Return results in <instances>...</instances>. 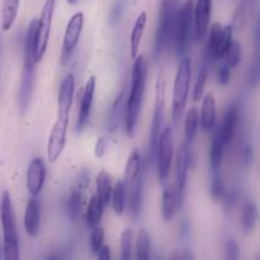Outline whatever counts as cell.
Instances as JSON below:
<instances>
[{"mask_svg":"<svg viewBox=\"0 0 260 260\" xmlns=\"http://www.w3.org/2000/svg\"><path fill=\"white\" fill-rule=\"evenodd\" d=\"M107 147V142L104 141L103 137H99L96 140V145H95V156L96 157H102L104 155V151H106Z\"/></svg>","mask_w":260,"mask_h":260,"instance_id":"cell-43","label":"cell"},{"mask_svg":"<svg viewBox=\"0 0 260 260\" xmlns=\"http://www.w3.org/2000/svg\"><path fill=\"white\" fill-rule=\"evenodd\" d=\"M0 260H2V244H0Z\"/></svg>","mask_w":260,"mask_h":260,"instance_id":"cell-50","label":"cell"},{"mask_svg":"<svg viewBox=\"0 0 260 260\" xmlns=\"http://www.w3.org/2000/svg\"><path fill=\"white\" fill-rule=\"evenodd\" d=\"M66 2H68L70 5H75L79 0H66Z\"/></svg>","mask_w":260,"mask_h":260,"instance_id":"cell-49","label":"cell"},{"mask_svg":"<svg viewBox=\"0 0 260 260\" xmlns=\"http://www.w3.org/2000/svg\"><path fill=\"white\" fill-rule=\"evenodd\" d=\"M103 211L104 205L102 203V201L99 200L98 196L94 194L93 197L90 198V201H89V205L85 213L86 223H88L91 229L99 226V222H101L102 217H103Z\"/></svg>","mask_w":260,"mask_h":260,"instance_id":"cell-26","label":"cell"},{"mask_svg":"<svg viewBox=\"0 0 260 260\" xmlns=\"http://www.w3.org/2000/svg\"><path fill=\"white\" fill-rule=\"evenodd\" d=\"M178 260H196L194 258V254L190 249H185L179 256H178Z\"/></svg>","mask_w":260,"mask_h":260,"instance_id":"cell-45","label":"cell"},{"mask_svg":"<svg viewBox=\"0 0 260 260\" xmlns=\"http://www.w3.org/2000/svg\"><path fill=\"white\" fill-rule=\"evenodd\" d=\"M69 119L56 118L52 129L50 132L47 142V160L48 162L57 161L66 145V134H68Z\"/></svg>","mask_w":260,"mask_h":260,"instance_id":"cell-11","label":"cell"},{"mask_svg":"<svg viewBox=\"0 0 260 260\" xmlns=\"http://www.w3.org/2000/svg\"><path fill=\"white\" fill-rule=\"evenodd\" d=\"M238 111H236L234 107H231V108H229L228 111H226L222 124H221V127L218 128L221 140H222L225 146L230 144V142L233 141L234 136H235V129L236 126H238Z\"/></svg>","mask_w":260,"mask_h":260,"instance_id":"cell-24","label":"cell"},{"mask_svg":"<svg viewBox=\"0 0 260 260\" xmlns=\"http://www.w3.org/2000/svg\"><path fill=\"white\" fill-rule=\"evenodd\" d=\"M200 123L203 131H212L216 124V99L212 93H207L202 99Z\"/></svg>","mask_w":260,"mask_h":260,"instance_id":"cell-18","label":"cell"},{"mask_svg":"<svg viewBox=\"0 0 260 260\" xmlns=\"http://www.w3.org/2000/svg\"><path fill=\"white\" fill-rule=\"evenodd\" d=\"M173 157H174V141H173V129L170 127L162 128L157 141L155 160H156L157 178L161 183L169 177L172 169Z\"/></svg>","mask_w":260,"mask_h":260,"instance_id":"cell-8","label":"cell"},{"mask_svg":"<svg viewBox=\"0 0 260 260\" xmlns=\"http://www.w3.org/2000/svg\"><path fill=\"white\" fill-rule=\"evenodd\" d=\"M23 73H22V83H20L19 90V107L22 112L27 109L29 103L30 94H32L33 83H35V60L32 56H23Z\"/></svg>","mask_w":260,"mask_h":260,"instance_id":"cell-14","label":"cell"},{"mask_svg":"<svg viewBox=\"0 0 260 260\" xmlns=\"http://www.w3.org/2000/svg\"><path fill=\"white\" fill-rule=\"evenodd\" d=\"M46 180V165L41 157L30 160L27 168V189L32 197H37Z\"/></svg>","mask_w":260,"mask_h":260,"instance_id":"cell-15","label":"cell"},{"mask_svg":"<svg viewBox=\"0 0 260 260\" xmlns=\"http://www.w3.org/2000/svg\"><path fill=\"white\" fill-rule=\"evenodd\" d=\"M178 256H179V254H178V253H174V254H173L172 256H170V259H169V260H178Z\"/></svg>","mask_w":260,"mask_h":260,"instance_id":"cell-48","label":"cell"},{"mask_svg":"<svg viewBox=\"0 0 260 260\" xmlns=\"http://www.w3.org/2000/svg\"><path fill=\"white\" fill-rule=\"evenodd\" d=\"M225 260H240V249L234 239H230L226 243Z\"/></svg>","mask_w":260,"mask_h":260,"instance_id":"cell-40","label":"cell"},{"mask_svg":"<svg viewBox=\"0 0 260 260\" xmlns=\"http://www.w3.org/2000/svg\"><path fill=\"white\" fill-rule=\"evenodd\" d=\"M104 246V229L101 226L93 228L90 235V250L93 254H98Z\"/></svg>","mask_w":260,"mask_h":260,"instance_id":"cell-39","label":"cell"},{"mask_svg":"<svg viewBox=\"0 0 260 260\" xmlns=\"http://www.w3.org/2000/svg\"><path fill=\"white\" fill-rule=\"evenodd\" d=\"M126 108V99H124V91H121L119 95H117L116 101H114L113 106H112L111 112H109V118H108V128L111 132H114L117 127L119 126V119H121L122 111Z\"/></svg>","mask_w":260,"mask_h":260,"instance_id":"cell-32","label":"cell"},{"mask_svg":"<svg viewBox=\"0 0 260 260\" xmlns=\"http://www.w3.org/2000/svg\"><path fill=\"white\" fill-rule=\"evenodd\" d=\"M84 27V14L83 12H78L70 18L66 25L65 33H63L62 48H61V60L65 63L75 51L80 40L81 32Z\"/></svg>","mask_w":260,"mask_h":260,"instance_id":"cell-9","label":"cell"},{"mask_svg":"<svg viewBox=\"0 0 260 260\" xmlns=\"http://www.w3.org/2000/svg\"><path fill=\"white\" fill-rule=\"evenodd\" d=\"M258 220V210L255 203L248 202L243 208L241 212V228L245 233H250L254 230Z\"/></svg>","mask_w":260,"mask_h":260,"instance_id":"cell-34","label":"cell"},{"mask_svg":"<svg viewBox=\"0 0 260 260\" xmlns=\"http://www.w3.org/2000/svg\"><path fill=\"white\" fill-rule=\"evenodd\" d=\"M24 230L30 238H36L41 226V202L37 197H32L27 202L24 211Z\"/></svg>","mask_w":260,"mask_h":260,"instance_id":"cell-17","label":"cell"},{"mask_svg":"<svg viewBox=\"0 0 260 260\" xmlns=\"http://www.w3.org/2000/svg\"><path fill=\"white\" fill-rule=\"evenodd\" d=\"M150 235L145 229H140L136 238V260H151Z\"/></svg>","mask_w":260,"mask_h":260,"instance_id":"cell-31","label":"cell"},{"mask_svg":"<svg viewBox=\"0 0 260 260\" xmlns=\"http://www.w3.org/2000/svg\"><path fill=\"white\" fill-rule=\"evenodd\" d=\"M111 201L114 213L116 215H122L124 212V208H126V187H124L122 180H118L113 185Z\"/></svg>","mask_w":260,"mask_h":260,"instance_id":"cell-30","label":"cell"},{"mask_svg":"<svg viewBox=\"0 0 260 260\" xmlns=\"http://www.w3.org/2000/svg\"><path fill=\"white\" fill-rule=\"evenodd\" d=\"M245 155H246L245 161L246 162H251V160H253V147H251V146L246 147V149H245Z\"/></svg>","mask_w":260,"mask_h":260,"instance_id":"cell-46","label":"cell"},{"mask_svg":"<svg viewBox=\"0 0 260 260\" xmlns=\"http://www.w3.org/2000/svg\"><path fill=\"white\" fill-rule=\"evenodd\" d=\"M193 0H185L183 7L178 10L172 43L178 55H184L189 47L193 36Z\"/></svg>","mask_w":260,"mask_h":260,"instance_id":"cell-5","label":"cell"},{"mask_svg":"<svg viewBox=\"0 0 260 260\" xmlns=\"http://www.w3.org/2000/svg\"><path fill=\"white\" fill-rule=\"evenodd\" d=\"M145 88H146V61L144 56L139 55L134 61L131 75V86L129 94L126 99V131L128 137L135 136L142 102H144Z\"/></svg>","mask_w":260,"mask_h":260,"instance_id":"cell-1","label":"cell"},{"mask_svg":"<svg viewBox=\"0 0 260 260\" xmlns=\"http://www.w3.org/2000/svg\"><path fill=\"white\" fill-rule=\"evenodd\" d=\"M74 93H75V78L73 74H68L61 83L57 96V118L70 119V111L73 107Z\"/></svg>","mask_w":260,"mask_h":260,"instance_id":"cell-13","label":"cell"},{"mask_svg":"<svg viewBox=\"0 0 260 260\" xmlns=\"http://www.w3.org/2000/svg\"><path fill=\"white\" fill-rule=\"evenodd\" d=\"M178 208H180L178 202L177 192H175L174 184H167L162 190L161 197V215L164 221H170L174 217Z\"/></svg>","mask_w":260,"mask_h":260,"instance_id":"cell-21","label":"cell"},{"mask_svg":"<svg viewBox=\"0 0 260 260\" xmlns=\"http://www.w3.org/2000/svg\"><path fill=\"white\" fill-rule=\"evenodd\" d=\"M207 78H208V70L207 66L202 65L198 70V75L197 79H196V84H194V89H193V102H198L202 99L203 93H205V86L206 83H207Z\"/></svg>","mask_w":260,"mask_h":260,"instance_id":"cell-37","label":"cell"},{"mask_svg":"<svg viewBox=\"0 0 260 260\" xmlns=\"http://www.w3.org/2000/svg\"><path fill=\"white\" fill-rule=\"evenodd\" d=\"M223 149H225V145H223L222 140H221L220 132H216L215 137L212 140V144L210 147V165L211 169L215 173H217L218 170L222 167V157H223Z\"/></svg>","mask_w":260,"mask_h":260,"instance_id":"cell-28","label":"cell"},{"mask_svg":"<svg viewBox=\"0 0 260 260\" xmlns=\"http://www.w3.org/2000/svg\"><path fill=\"white\" fill-rule=\"evenodd\" d=\"M142 173V160H141V154H140L139 149L132 150L131 155L128 156V160L126 162V167H124V174H123V184L124 187H131L132 184L136 183V180L139 179Z\"/></svg>","mask_w":260,"mask_h":260,"instance_id":"cell-19","label":"cell"},{"mask_svg":"<svg viewBox=\"0 0 260 260\" xmlns=\"http://www.w3.org/2000/svg\"><path fill=\"white\" fill-rule=\"evenodd\" d=\"M20 0H4L2 5V18H0V23H2V29L4 32L9 30L14 24L15 19H17L18 10H19Z\"/></svg>","mask_w":260,"mask_h":260,"instance_id":"cell-25","label":"cell"},{"mask_svg":"<svg viewBox=\"0 0 260 260\" xmlns=\"http://www.w3.org/2000/svg\"><path fill=\"white\" fill-rule=\"evenodd\" d=\"M221 32H222V25L218 22H215L210 27V35H208L207 47H206V55L211 60H216L217 56V48L218 43H220Z\"/></svg>","mask_w":260,"mask_h":260,"instance_id":"cell-33","label":"cell"},{"mask_svg":"<svg viewBox=\"0 0 260 260\" xmlns=\"http://www.w3.org/2000/svg\"><path fill=\"white\" fill-rule=\"evenodd\" d=\"M146 13L141 12L139 14V17L136 18V22H135L134 28H132L131 36H129V53H131V57L134 58V60L139 56L140 45H141L142 36H144L145 27H146Z\"/></svg>","mask_w":260,"mask_h":260,"instance_id":"cell-23","label":"cell"},{"mask_svg":"<svg viewBox=\"0 0 260 260\" xmlns=\"http://www.w3.org/2000/svg\"><path fill=\"white\" fill-rule=\"evenodd\" d=\"M179 10V0H161L160 2L159 19L154 38V55L159 58L165 48L172 43L175 20Z\"/></svg>","mask_w":260,"mask_h":260,"instance_id":"cell-3","label":"cell"},{"mask_svg":"<svg viewBox=\"0 0 260 260\" xmlns=\"http://www.w3.org/2000/svg\"><path fill=\"white\" fill-rule=\"evenodd\" d=\"M164 107H165V76L162 71H160L156 76L155 84V104H154V117H152L151 134H150V160L155 159L157 141L162 131V121H164Z\"/></svg>","mask_w":260,"mask_h":260,"instance_id":"cell-6","label":"cell"},{"mask_svg":"<svg viewBox=\"0 0 260 260\" xmlns=\"http://www.w3.org/2000/svg\"><path fill=\"white\" fill-rule=\"evenodd\" d=\"M225 193V185H223L222 179H221L218 175H216L213 178L212 183H211V196H212L215 200H220L221 197Z\"/></svg>","mask_w":260,"mask_h":260,"instance_id":"cell-41","label":"cell"},{"mask_svg":"<svg viewBox=\"0 0 260 260\" xmlns=\"http://www.w3.org/2000/svg\"><path fill=\"white\" fill-rule=\"evenodd\" d=\"M0 216L3 226V258L4 260H20L19 238L13 213L12 198L7 190L3 193Z\"/></svg>","mask_w":260,"mask_h":260,"instance_id":"cell-2","label":"cell"},{"mask_svg":"<svg viewBox=\"0 0 260 260\" xmlns=\"http://www.w3.org/2000/svg\"><path fill=\"white\" fill-rule=\"evenodd\" d=\"M46 260H61V258L57 255V254H51V255Z\"/></svg>","mask_w":260,"mask_h":260,"instance_id":"cell-47","label":"cell"},{"mask_svg":"<svg viewBox=\"0 0 260 260\" xmlns=\"http://www.w3.org/2000/svg\"><path fill=\"white\" fill-rule=\"evenodd\" d=\"M192 142L184 141L180 145L178 150L177 159H175V183L174 188L177 192L178 202L182 207L183 201L185 196V187H187V178L188 170H189V161H188V152H189V146Z\"/></svg>","mask_w":260,"mask_h":260,"instance_id":"cell-10","label":"cell"},{"mask_svg":"<svg viewBox=\"0 0 260 260\" xmlns=\"http://www.w3.org/2000/svg\"><path fill=\"white\" fill-rule=\"evenodd\" d=\"M94 94H95V76H90L88 79V81H86L85 88H84L83 91V96H81L80 109H79L78 121H76V129L79 132L88 123V119L90 117L91 107H93Z\"/></svg>","mask_w":260,"mask_h":260,"instance_id":"cell-16","label":"cell"},{"mask_svg":"<svg viewBox=\"0 0 260 260\" xmlns=\"http://www.w3.org/2000/svg\"><path fill=\"white\" fill-rule=\"evenodd\" d=\"M212 0H197L193 8V36L197 41L206 37L210 27Z\"/></svg>","mask_w":260,"mask_h":260,"instance_id":"cell-12","label":"cell"},{"mask_svg":"<svg viewBox=\"0 0 260 260\" xmlns=\"http://www.w3.org/2000/svg\"><path fill=\"white\" fill-rule=\"evenodd\" d=\"M112 189H113V185H112L111 177H109L108 173L106 170H102L101 173L96 177V193L99 200L102 201V203L106 207L109 202H111V196H112Z\"/></svg>","mask_w":260,"mask_h":260,"instance_id":"cell-27","label":"cell"},{"mask_svg":"<svg viewBox=\"0 0 260 260\" xmlns=\"http://www.w3.org/2000/svg\"><path fill=\"white\" fill-rule=\"evenodd\" d=\"M190 79H192V63L188 57H184L179 62L177 74L173 84L172 95V119L173 123L177 124L184 113L185 106L189 94Z\"/></svg>","mask_w":260,"mask_h":260,"instance_id":"cell-4","label":"cell"},{"mask_svg":"<svg viewBox=\"0 0 260 260\" xmlns=\"http://www.w3.org/2000/svg\"><path fill=\"white\" fill-rule=\"evenodd\" d=\"M233 36L234 30L231 25H226V27H222V32H221L220 37V43H218L217 48V56H216V60H221V58L225 57L226 52L230 48L231 43H233Z\"/></svg>","mask_w":260,"mask_h":260,"instance_id":"cell-35","label":"cell"},{"mask_svg":"<svg viewBox=\"0 0 260 260\" xmlns=\"http://www.w3.org/2000/svg\"><path fill=\"white\" fill-rule=\"evenodd\" d=\"M231 79V69L229 68L226 63H222V65L218 68L217 70V80L221 85H228L230 83Z\"/></svg>","mask_w":260,"mask_h":260,"instance_id":"cell-42","label":"cell"},{"mask_svg":"<svg viewBox=\"0 0 260 260\" xmlns=\"http://www.w3.org/2000/svg\"><path fill=\"white\" fill-rule=\"evenodd\" d=\"M89 184V178H84L83 182H80L78 184V188L74 189L73 192L70 193L68 198V213L70 216V218L73 221H75L76 218L79 217L81 212V208H83L84 205V198H83V192L85 190L86 185Z\"/></svg>","mask_w":260,"mask_h":260,"instance_id":"cell-22","label":"cell"},{"mask_svg":"<svg viewBox=\"0 0 260 260\" xmlns=\"http://www.w3.org/2000/svg\"><path fill=\"white\" fill-rule=\"evenodd\" d=\"M129 198H128V208L129 215L132 218H139L140 213L142 211V205H144V174L136 180L135 184L128 188Z\"/></svg>","mask_w":260,"mask_h":260,"instance_id":"cell-20","label":"cell"},{"mask_svg":"<svg viewBox=\"0 0 260 260\" xmlns=\"http://www.w3.org/2000/svg\"><path fill=\"white\" fill-rule=\"evenodd\" d=\"M198 124H200V109L197 107H192L185 114L184 119V136L185 141L192 142L198 132Z\"/></svg>","mask_w":260,"mask_h":260,"instance_id":"cell-29","label":"cell"},{"mask_svg":"<svg viewBox=\"0 0 260 260\" xmlns=\"http://www.w3.org/2000/svg\"><path fill=\"white\" fill-rule=\"evenodd\" d=\"M225 57H226L225 63L230 69L236 68V66L239 65V62H240L241 60V45L238 42V41H233L230 48H229V51L226 52Z\"/></svg>","mask_w":260,"mask_h":260,"instance_id":"cell-38","label":"cell"},{"mask_svg":"<svg viewBox=\"0 0 260 260\" xmlns=\"http://www.w3.org/2000/svg\"><path fill=\"white\" fill-rule=\"evenodd\" d=\"M134 251V233L131 229H124L121 235V260H132Z\"/></svg>","mask_w":260,"mask_h":260,"instance_id":"cell-36","label":"cell"},{"mask_svg":"<svg viewBox=\"0 0 260 260\" xmlns=\"http://www.w3.org/2000/svg\"><path fill=\"white\" fill-rule=\"evenodd\" d=\"M96 260H112L111 248L108 245H104L96 254Z\"/></svg>","mask_w":260,"mask_h":260,"instance_id":"cell-44","label":"cell"},{"mask_svg":"<svg viewBox=\"0 0 260 260\" xmlns=\"http://www.w3.org/2000/svg\"><path fill=\"white\" fill-rule=\"evenodd\" d=\"M56 0H45L41 15L37 22V33H36L35 41V62L38 63L45 56L46 50L48 46V40H50L51 27H52V18L53 10H55Z\"/></svg>","mask_w":260,"mask_h":260,"instance_id":"cell-7","label":"cell"}]
</instances>
